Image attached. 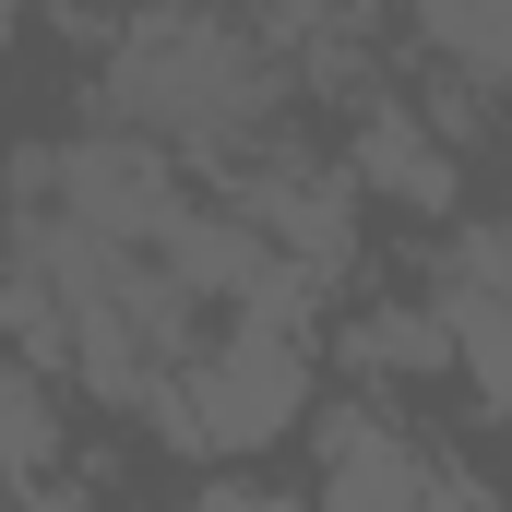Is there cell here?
<instances>
[{"label": "cell", "instance_id": "8992f818", "mask_svg": "<svg viewBox=\"0 0 512 512\" xmlns=\"http://www.w3.org/2000/svg\"><path fill=\"white\" fill-rule=\"evenodd\" d=\"M60 465H72L60 370H48V358H0V489H48Z\"/></svg>", "mask_w": 512, "mask_h": 512}, {"label": "cell", "instance_id": "6da1fadb", "mask_svg": "<svg viewBox=\"0 0 512 512\" xmlns=\"http://www.w3.org/2000/svg\"><path fill=\"white\" fill-rule=\"evenodd\" d=\"M96 120L203 167H251L298 120V60L215 0H131L96 60Z\"/></svg>", "mask_w": 512, "mask_h": 512}, {"label": "cell", "instance_id": "277c9868", "mask_svg": "<svg viewBox=\"0 0 512 512\" xmlns=\"http://www.w3.org/2000/svg\"><path fill=\"white\" fill-rule=\"evenodd\" d=\"M215 203H239V215H251V227L298 262L322 298L358 274V179H346V167H310V155L274 143V155H251V167H227Z\"/></svg>", "mask_w": 512, "mask_h": 512}, {"label": "cell", "instance_id": "3957f363", "mask_svg": "<svg viewBox=\"0 0 512 512\" xmlns=\"http://www.w3.org/2000/svg\"><path fill=\"white\" fill-rule=\"evenodd\" d=\"M310 512H501V501L477 489L465 453H441L393 405L346 393L310 417Z\"/></svg>", "mask_w": 512, "mask_h": 512}, {"label": "cell", "instance_id": "5b68a950", "mask_svg": "<svg viewBox=\"0 0 512 512\" xmlns=\"http://www.w3.org/2000/svg\"><path fill=\"white\" fill-rule=\"evenodd\" d=\"M346 179L358 191H382V203H417V215H453V143L417 120V96H358V143H346Z\"/></svg>", "mask_w": 512, "mask_h": 512}, {"label": "cell", "instance_id": "30bf717a", "mask_svg": "<svg viewBox=\"0 0 512 512\" xmlns=\"http://www.w3.org/2000/svg\"><path fill=\"white\" fill-rule=\"evenodd\" d=\"M441 298L512 310V215H477V227H453V251H441Z\"/></svg>", "mask_w": 512, "mask_h": 512}, {"label": "cell", "instance_id": "52a82bcc", "mask_svg": "<svg viewBox=\"0 0 512 512\" xmlns=\"http://www.w3.org/2000/svg\"><path fill=\"white\" fill-rule=\"evenodd\" d=\"M405 24H417L429 72H453V84H477V96L512 84V0H405Z\"/></svg>", "mask_w": 512, "mask_h": 512}, {"label": "cell", "instance_id": "ba28073f", "mask_svg": "<svg viewBox=\"0 0 512 512\" xmlns=\"http://www.w3.org/2000/svg\"><path fill=\"white\" fill-rule=\"evenodd\" d=\"M429 358H453L441 298H429V310H417V298H393V310H370V322L346 334V382H393V370H429Z\"/></svg>", "mask_w": 512, "mask_h": 512}, {"label": "cell", "instance_id": "8fae6325", "mask_svg": "<svg viewBox=\"0 0 512 512\" xmlns=\"http://www.w3.org/2000/svg\"><path fill=\"white\" fill-rule=\"evenodd\" d=\"M24 512H72V501H36V489H24Z\"/></svg>", "mask_w": 512, "mask_h": 512}, {"label": "cell", "instance_id": "9c48e42d", "mask_svg": "<svg viewBox=\"0 0 512 512\" xmlns=\"http://www.w3.org/2000/svg\"><path fill=\"white\" fill-rule=\"evenodd\" d=\"M382 0H239V24L274 36L286 60H310V48H358V24H370Z\"/></svg>", "mask_w": 512, "mask_h": 512}, {"label": "cell", "instance_id": "7a4b0ae2", "mask_svg": "<svg viewBox=\"0 0 512 512\" xmlns=\"http://www.w3.org/2000/svg\"><path fill=\"white\" fill-rule=\"evenodd\" d=\"M310 405H322V382H310L298 322H251V310H239V322L155 393L143 417H155L179 453H227V465H251V453H274L286 429H310Z\"/></svg>", "mask_w": 512, "mask_h": 512}]
</instances>
